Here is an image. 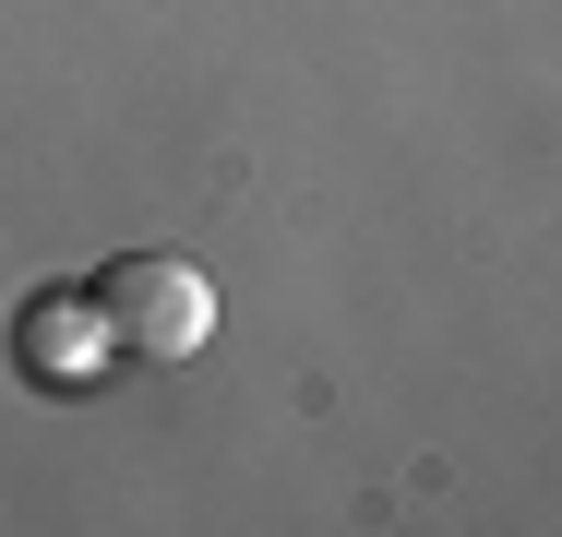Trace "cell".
<instances>
[{"label": "cell", "instance_id": "obj_1", "mask_svg": "<svg viewBox=\"0 0 562 537\" xmlns=\"http://www.w3.org/2000/svg\"><path fill=\"white\" fill-rule=\"evenodd\" d=\"M97 322H109L120 358H192L204 334H216V287H204V263H180V251H120L109 275H97Z\"/></svg>", "mask_w": 562, "mask_h": 537}, {"label": "cell", "instance_id": "obj_2", "mask_svg": "<svg viewBox=\"0 0 562 537\" xmlns=\"http://www.w3.org/2000/svg\"><path fill=\"white\" fill-rule=\"evenodd\" d=\"M109 322H97V287H36L24 311H12V370L36 382V395H85L97 370H109Z\"/></svg>", "mask_w": 562, "mask_h": 537}]
</instances>
